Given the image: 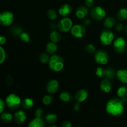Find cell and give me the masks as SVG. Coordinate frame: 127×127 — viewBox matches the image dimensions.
Segmentation results:
<instances>
[{
	"label": "cell",
	"instance_id": "1",
	"mask_svg": "<svg viewBox=\"0 0 127 127\" xmlns=\"http://www.w3.org/2000/svg\"><path fill=\"white\" fill-rule=\"evenodd\" d=\"M106 112L112 116H119L124 113V102L122 99L113 98L109 100L106 104Z\"/></svg>",
	"mask_w": 127,
	"mask_h": 127
},
{
	"label": "cell",
	"instance_id": "2",
	"mask_svg": "<svg viewBox=\"0 0 127 127\" xmlns=\"http://www.w3.org/2000/svg\"><path fill=\"white\" fill-rule=\"evenodd\" d=\"M48 65L52 71L59 72L62 71L64 67V61L61 56L58 55H53L50 58Z\"/></svg>",
	"mask_w": 127,
	"mask_h": 127
},
{
	"label": "cell",
	"instance_id": "3",
	"mask_svg": "<svg viewBox=\"0 0 127 127\" xmlns=\"http://www.w3.org/2000/svg\"><path fill=\"white\" fill-rule=\"evenodd\" d=\"M5 102L7 107L11 110H17L22 105L21 98L15 94H10L6 97Z\"/></svg>",
	"mask_w": 127,
	"mask_h": 127
},
{
	"label": "cell",
	"instance_id": "4",
	"mask_svg": "<svg viewBox=\"0 0 127 127\" xmlns=\"http://www.w3.org/2000/svg\"><path fill=\"white\" fill-rule=\"evenodd\" d=\"M114 40V34L110 30L107 28L104 29L100 34V41L104 45H109Z\"/></svg>",
	"mask_w": 127,
	"mask_h": 127
},
{
	"label": "cell",
	"instance_id": "5",
	"mask_svg": "<svg viewBox=\"0 0 127 127\" xmlns=\"http://www.w3.org/2000/svg\"><path fill=\"white\" fill-rule=\"evenodd\" d=\"M73 26L72 20L66 17L62 19L57 24V28L62 32H67L71 31Z\"/></svg>",
	"mask_w": 127,
	"mask_h": 127
},
{
	"label": "cell",
	"instance_id": "6",
	"mask_svg": "<svg viewBox=\"0 0 127 127\" xmlns=\"http://www.w3.org/2000/svg\"><path fill=\"white\" fill-rule=\"evenodd\" d=\"M94 59L98 64L105 65V64H107V63L109 62V57L108 53L105 51L100 50L97 51L95 53Z\"/></svg>",
	"mask_w": 127,
	"mask_h": 127
},
{
	"label": "cell",
	"instance_id": "7",
	"mask_svg": "<svg viewBox=\"0 0 127 127\" xmlns=\"http://www.w3.org/2000/svg\"><path fill=\"white\" fill-rule=\"evenodd\" d=\"M90 15L91 17L97 21L103 19L106 15L105 11L100 6H95L92 8L90 11Z\"/></svg>",
	"mask_w": 127,
	"mask_h": 127
},
{
	"label": "cell",
	"instance_id": "8",
	"mask_svg": "<svg viewBox=\"0 0 127 127\" xmlns=\"http://www.w3.org/2000/svg\"><path fill=\"white\" fill-rule=\"evenodd\" d=\"M14 21L13 14L9 11H4L0 14L1 24L4 26H9L12 24Z\"/></svg>",
	"mask_w": 127,
	"mask_h": 127
},
{
	"label": "cell",
	"instance_id": "9",
	"mask_svg": "<svg viewBox=\"0 0 127 127\" xmlns=\"http://www.w3.org/2000/svg\"><path fill=\"white\" fill-rule=\"evenodd\" d=\"M114 50L116 53H122L126 48V41L123 37H118L114 42Z\"/></svg>",
	"mask_w": 127,
	"mask_h": 127
},
{
	"label": "cell",
	"instance_id": "10",
	"mask_svg": "<svg viewBox=\"0 0 127 127\" xmlns=\"http://www.w3.org/2000/svg\"><path fill=\"white\" fill-rule=\"evenodd\" d=\"M71 33L76 38H82L86 33V29L83 25L76 24L71 29Z\"/></svg>",
	"mask_w": 127,
	"mask_h": 127
},
{
	"label": "cell",
	"instance_id": "11",
	"mask_svg": "<svg viewBox=\"0 0 127 127\" xmlns=\"http://www.w3.org/2000/svg\"><path fill=\"white\" fill-rule=\"evenodd\" d=\"M59 88V83L55 79L49 81L47 84V90L50 94H55L57 93Z\"/></svg>",
	"mask_w": 127,
	"mask_h": 127
},
{
	"label": "cell",
	"instance_id": "12",
	"mask_svg": "<svg viewBox=\"0 0 127 127\" xmlns=\"http://www.w3.org/2000/svg\"><path fill=\"white\" fill-rule=\"evenodd\" d=\"M89 93L86 89H82L78 91L75 94V99L77 102L81 103L85 101L88 97Z\"/></svg>",
	"mask_w": 127,
	"mask_h": 127
},
{
	"label": "cell",
	"instance_id": "13",
	"mask_svg": "<svg viewBox=\"0 0 127 127\" xmlns=\"http://www.w3.org/2000/svg\"><path fill=\"white\" fill-rule=\"evenodd\" d=\"M14 120L17 124H22L26 120V114L23 110H18L14 114Z\"/></svg>",
	"mask_w": 127,
	"mask_h": 127
},
{
	"label": "cell",
	"instance_id": "14",
	"mask_svg": "<svg viewBox=\"0 0 127 127\" xmlns=\"http://www.w3.org/2000/svg\"><path fill=\"white\" fill-rule=\"evenodd\" d=\"M100 89L104 93H109L112 89V83L110 81V79H107V78L103 79L100 83Z\"/></svg>",
	"mask_w": 127,
	"mask_h": 127
},
{
	"label": "cell",
	"instance_id": "15",
	"mask_svg": "<svg viewBox=\"0 0 127 127\" xmlns=\"http://www.w3.org/2000/svg\"><path fill=\"white\" fill-rule=\"evenodd\" d=\"M89 13V11L87 7L84 6H79L76 11V16L79 19H84Z\"/></svg>",
	"mask_w": 127,
	"mask_h": 127
},
{
	"label": "cell",
	"instance_id": "16",
	"mask_svg": "<svg viewBox=\"0 0 127 127\" xmlns=\"http://www.w3.org/2000/svg\"><path fill=\"white\" fill-rule=\"evenodd\" d=\"M72 8L70 5L68 4H64L60 7L59 10H58V13L63 17H66L68 15L70 14Z\"/></svg>",
	"mask_w": 127,
	"mask_h": 127
},
{
	"label": "cell",
	"instance_id": "17",
	"mask_svg": "<svg viewBox=\"0 0 127 127\" xmlns=\"http://www.w3.org/2000/svg\"><path fill=\"white\" fill-rule=\"evenodd\" d=\"M45 126V122L41 117H35L29 124V127H43Z\"/></svg>",
	"mask_w": 127,
	"mask_h": 127
},
{
	"label": "cell",
	"instance_id": "18",
	"mask_svg": "<svg viewBox=\"0 0 127 127\" xmlns=\"http://www.w3.org/2000/svg\"><path fill=\"white\" fill-rule=\"evenodd\" d=\"M117 79L121 83L127 84V69H119L116 73Z\"/></svg>",
	"mask_w": 127,
	"mask_h": 127
},
{
	"label": "cell",
	"instance_id": "19",
	"mask_svg": "<svg viewBox=\"0 0 127 127\" xmlns=\"http://www.w3.org/2000/svg\"><path fill=\"white\" fill-rule=\"evenodd\" d=\"M57 50V46L55 43L52 42H48L46 45V52L49 55H53Z\"/></svg>",
	"mask_w": 127,
	"mask_h": 127
},
{
	"label": "cell",
	"instance_id": "20",
	"mask_svg": "<svg viewBox=\"0 0 127 127\" xmlns=\"http://www.w3.org/2000/svg\"><path fill=\"white\" fill-rule=\"evenodd\" d=\"M60 99L62 101L64 102H70L73 99L72 95L68 91H63L60 94Z\"/></svg>",
	"mask_w": 127,
	"mask_h": 127
},
{
	"label": "cell",
	"instance_id": "21",
	"mask_svg": "<svg viewBox=\"0 0 127 127\" xmlns=\"http://www.w3.org/2000/svg\"><path fill=\"white\" fill-rule=\"evenodd\" d=\"M34 105L33 99L31 98H26L22 102V107L25 110H29L32 109Z\"/></svg>",
	"mask_w": 127,
	"mask_h": 127
},
{
	"label": "cell",
	"instance_id": "22",
	"mask_svg": "<svg viewBox=\"0 0 127 127\" xmlns=\"http://www.w3.org/2000/svg\"><path fill=\"white\" fill-rule=\"evenodd\" d=\"M57 116L53 113H48L45 116V121L49 124H53L57 122Z\"/></svg>",
	"mask_w": 127,
	"mask_h": 127
},
{
	"label": "cell",
	"instance_id": "23",
	"mask_svg": "<svg viewBox=\"0 0 127 127\" xmlns=\"http://www.w3.org/2000/svg\"><path fill=\"white\" fill-rule=\"evenodd\" d=\"M117 94L119 97L121 99H125L127 97V86H122L119 87L117 91Z\"/></svg>",
	"mask_w": 127,
	"mask_h": 127
},
{
	"label": "cell",
	"instance_id": "24",
	"mask_svg": "<svg viewBox=\"0 0 127 127\" xmlns=\"http://www.w3.org/2000/svg\"><path fill=\"white\" fill-rule=\"evenodd\" d=\"M61 35L58 31H52V33L50 35V38L52 42H54V43H57L59 42L61 40Z\"/></svg>",
	"mask_w": 127,
	"mask_h": 127
},
{
	"label": "cell",
	"instance_id": "25",
	"mask_svg": "<svg viewBox=\"0 0 127 127\" xmlns=\"http://www.w3.org/2000/svg\"><path fill=\"white\" fill-rule=\"evenodd\" d=\"M116 73H115V70L112 68H108L107 69H105V74L104 76L105 78H107L109 79H113L115 78Z\"/></svg>",
	"mask_w": 127,
	"mask_h": 127
},
{
	"label": "cell",
	"instance_id": "26",
	"mask_svg": "<svg viewBox=\"0 0 127 127\" xmlns=\"http://www.w3.org/2000/svg\"><path fill=\"white\" fill-rule=\"evenodd\" d=\"M1 120H2L4 123L9 124V123H11V122H12V119H13V117H12V114H10V113L4 112L1 114Z\"/></svg>",
	"mask_w": 127,
	"mask_h": 127
},
{
	"label": "cell",
	"instance_id": "27",
	"mask_svg": "<svg viewBox=\"0 0 127 127\" xmlns=\"http://www.w3.org/2000/svg\"><path fill=\"white\" fill-rule=\"evenodd\" d=\"M115 24V19L112 17H108L105 19L104 22V26L106 28H112Z\"/></svg>",
	"mask_w": 127,
	"mask_h": 127
},
{
	"label": "cell",
	"instance_id": "28",
	"mask_svg": "<svg viewBox=\"0 0 127 127\" xmlns=\"http://www.w3.org/2000/svg\"><path fill=\"white\" fill-rule=\"evenodd\" d=\"M11 33L14 37H20L21 33H22V29L18 26H16L12 27L10 30Z\"/></svg>",
	"mask_w": 127,
	"mask_h": 127
},
{
	"label": "cell",
	"instance_id": "29",
	"mask_svg": "<svg viewBox=\"0 0 127 127\" xmlns=\"http://www.w3.org/2000/svg\"><path fill=\"white\" fill-rule=\"evenodd\" d=\"M117 18L120 21H125L127 19V9L125 8L120 9L117 13Z\"/></svg>",
	"mask_w": 127,
	"mask_h": 127
},
{
	"label": "cell",
	"instance_id": "30",
	"mask_svg": "<svg viewBox=\"0 0 127 127\" xmlns=\"http://www.w3.org/2000/svg\"><path fill=\"white\" fill-rule=\"evenodd\" d=\"M49 56L48 54H47L46 53H42L39 56V60L40 61L41 63H43V64H45V63H48L50 60Z\"/></svg>",
	"mask_w": 127,
	"mask_h": 127
},
{
	"label": "cell",
	"instance_id": "31",
	"mask_svg": "<svg viewBox=\"0 0 127 127\" xmlns=\"http://www.w3.org/2000/svg\"><path fill=\"white\" fill-rule=\"evenodd\" d=\"M53 100V98L52 95H45L43 97V99H42V102H43V104L44 105H50L52 103Z\"/></svg>",
	"mask_w": 127,
	"mask_h": 127
},
{
	"label": "cell",
	"instance_id": "32",
	"mask_svg": "<svg viewBox=\"0 0 127 127\" xmlns=\"http://www.w3.org/2000/svg\"><path fill=\"white\" fill-rule=\"evenodd\" d=\"M48 18L50 20H55L57 17V14L55 10L49 9L47 12Z\"/></svg>",
	"mask_w": 127,
	"mask_h": 127
},
{
	"label": "cell",
	"instance_id": "33",
	"mask_svg": "<svg viewBox=\"0 0 127 127\" xmlns=\"http://www.w3.org/2000/svg\"><path fill=\"white\" fill-rule=\"evenodd\" d=\"M6 51L2 47H0V63H2L6 60Z\"/></svg>",
	"mask_w": 127,
	"mask_h": 127
},
{
	"label": "cell",
	"instance_id": "34",
	"mask_svg": "<svg viewBox=\"0 0 127 127\" xmlns=\"http://www.w3.org/2000/svg\"><path fill=\"white\" fill-rule=\"evenodd\" d=\"M19 37L22 40V41H23L25 43H27L30 41V36L27 32H22Z\"/></svg>",
	"mask_w": 127,
	"mask_h": 127
},
{
	"label": "cell",
	"instance_id": "35",
	"mask_svg": "<svg viewBox=\"0 0 127 127\" xmlns=\"http://www.w3.org/2000/svg\"><path fill=\"white\" fill-rule=\"evenodd\" d=\"M85 50H86V51L88 52V53H91V54H92V53H95V47H94V46L93 45V44H91V43H90V44H88V45L86 47Z\"/></svg>",
	"mask_w": 127,
	"mask_h": 127
},
{
	"label": "cell",
	"instance_id": "36",
	"mask_svg": "<svg viewBox=\"0 0 127 127\" xmlns=\"http://www.w3.org/2000/svg\"><path fill=\"white\" fill-rule=\"evenodd\" d=\"M95 73L99 78H103L104 76V74H105V69L102 67H99L97 68Z\"/></svg>",
	"mask_w": 127,
	"mask_h": 127
},
{
	"label": "cell",
	"instance_id": "37",
	"mask_svg": "<svg viewBox=\"0 0 127 127\" xmlns=\"http://www.w3.org/2000/svg\"><path fill=\"white\" fill-rule=\"evenodd\" d=\"M35 115L36 117H42V116L43 115V110L40 108H38L36 110L35 113Z\"/></svg>",
	"mask_w": 127,
	"mask_h": 127
},
{
	"label": "cell",
	"instance_id": "38",
	"mask_svg": "<svg viewBox=\"0 0 127 127\" xmlns=\"http://www.w3.org/2000/svg\"><path fill=\"white\" fill-rule=\"evenodd\" d=\"M5 104H6V102H4L2 99H0V113L1 114H2L4 110Z\"/></svg>",
	"mask_w": 127,
	"mask_h": 127
},
{
	"label": "cell",
	"instance_id": "39",
	"mask_svg": "<svg viewBox=\"0 0 127 127\" xmlns=\"http://www.w3.org/2000/svg\"><path fill=\"white\" fill-rule=\"evenodd\" d=\"M85 4L88 7H93L94 4V0H85Z\"/></svg>",
	"mask_w": 127,
	"mask_h": 127
},
{
	"label": "cell",
	"instance_id": "40",
	"mask_svg": "<svg viewBox=\"0 0 127 127\" xmlns=\"http://www.w3.org/2000/svg\"><path fill=\"white\" fill-rule=\"evenodd\" d=\"M123 29H124V26H123V24L122 23H118L117 24L116 27H115V29H116V31H117V32H120V31H122L123 30Z\"/></svg>",
	"mask_w": 127,
	"mask_h": 127
},
{
	"label": "cell",
	"instance_id": "41",
	"mask_svg": "<svg viewBox=\"0 0 127 127\" xmlns=\"http://www.w3.org/2000/svg\"><path fill=\"white\" fill-rule=\"evenodd\" d=\"M80 103L78 102H76L75 104H74V105H73V110H74V111H78V110L80 109Z\"/></svg>",
	"mask_w": 127,
	"mask_h": 127
},
{
	"label": "cell",
	"instance_id": "42",
	"mask_svg": "<svg viewBox=\"0 0 127 127\" xmlns=\"http://www.w3.org/2000/svg\"><path fill=\"white\" fill-rule=\"evenodd\" d=\"M62 126L63 127H71L72 125L68 121H64L62 124Z\"/></svg>",
	"mask_w": 127,
	"mask_h": 127
},
{
	"label": "cell",
	"instance_id": "43",
	"mask_svg": "<svg viewBox=\"0 0 127 127\" xmlns=\"http://www.w3.org/2000/svg\"><path fill=\"white\" fill-rule=\"evenodd\" d=\"M6 42V38L4 36H1L0 37V43H1V45L5 44Z\"/></svg>",
	"mask_w": 127,
	"mask_h": 127
},
{
	"label": "cell",
	"instance_id": "44",
	"mask_svg": "<svg viewBox=\"0 0 127 127\" xmlns=\"http://www.w3.org/2000/svg\"><path fill=\"white\" fill-rule=\"evenodd\" d=\"M91 21L89 19H84V21H83V24L84 26H88V25L90 24Z\"/></svg>",
	"mask_w": 127,
	"mask_h": 127
},
{
	"label": "cell",
	"instance_id": "45",
	"mask_svg": "<svg viewBox=\"0 0 127 127\" xmlns=\"http://www.w3.org/2000/svg\"><path fill=\"white\" fill-rule=\"evenodd\" d=\"M125 32H126V33L127 34V26L125 27Z\"/></svg>",
	"mask_w": 127,
	"mask_h": 127
},
{
	"label": "cell",
	"instance_id": "46",
	"mask_svg": "<svg viewBox=\"0 0 127 127\" xmlns=\"http://www.w3.org/2000/svg\"></svg>",
	"mask_w": 127,
	"mask_h": 127
},
{
	"label": "cell",
	"instance_id": "47",
	"mask_svg": "<svg viewBox=\"0 0 127 127\" xmlns=\"http://www.w3.org/2000/svg\"></svg>",
	"mask_w": 127,
	"mask_h": 127
}]
</instances>
